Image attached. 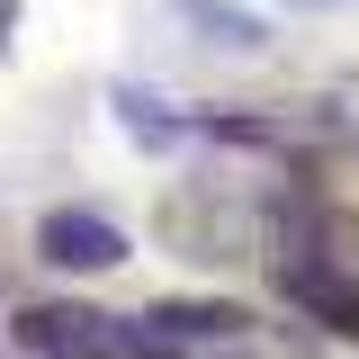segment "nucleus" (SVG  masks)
Here are the masks:
<instances>
[{"label":"nucleus","instance_id":"nucleus-3","mask_svg":"<svg viewBox=\"0 0 359 359\" xmlns=\"http://www.w3.org/2000/svg\"><path fill=\"white\" fill-rule=\"evenodd\" d=\"M144 323H153L162 341H216V332H243L252 314H243V306H207V297H162Z\"/></svg>","mask_w":359,"mask_h":359},{"label":"nucleus","instance_id":"nucleus-1","mask_svg":"<svg viewBox=\"0 0 359 359\" xmlns=\"http://www.w3.org/2000/svg\"><path fill=\"white\" fill-rule=\"evenodd\" d=\"M36 261H54V269H117L126 261V233L108 216H90V207H45L36 216Z\"/></svg>","mask_w":359,"mask_h":359},{"label":"nucleus","instance_id":"nucleus-5","mask_svg":"<svg viewBox=\"0 0 359 359\" xmlns=\"http://www.w3.org/2000/svg\"><path fill=\"white\" fill-rule=\"evenodd\" d=\"M306 9H323V0H306Z\"/></svg>","mask_w":359,"mask_h":359},{"label":"nucleus","instance_id":"nucleus-2","mask_svg":"<svg viewBox=\"0 0 359 359\" xmlns=\"http://www.w3.org/2000/svg\"><path fill=\"white\" fill-rule=\"evenodd\" d=\"M287 297H297L306 314H323V332L359 341V287L341 278V269H287Z\"/></svg>","mask_w":359,"mask_h":359},{"label":"nucleus","instance_id":"nucleus-4","mask_svg":"<svg viewBox=\"0 0 359 359\" xmlns=\"http://www.w3.org/2000/svg\"><path fill=\"white\" fill-rule=\"evenodd\" d=\"M207 27H216V45H261V18H243V9H216V0H189Z\"/></svg>","mask_w":359,"mask_h":359}]
</instances>
